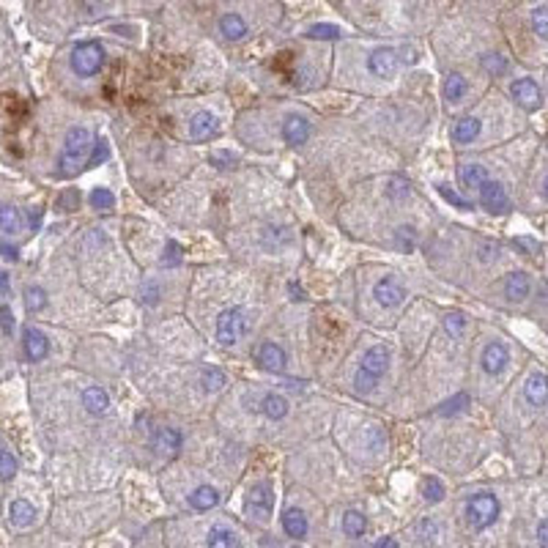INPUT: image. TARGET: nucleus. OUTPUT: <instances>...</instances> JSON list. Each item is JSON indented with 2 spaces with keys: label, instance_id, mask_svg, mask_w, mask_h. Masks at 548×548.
Segmentation results:
<instances>
[{
  "label": "nucleus",
  "instance_id": "4468645a",
  "mask_svg": "<svg viewBox=\"0 0 548 548\" xmlns=\"http://www.w3.org/2000/svg\"><path fill=\"white\" fill-rule=\"evenodd\" d=\"M184 444V436L176 430V428H159L156 433H154V439H151V447L159 453V456H176L179 450H182Z\"/></svg>",
  "mask_w": 548,
  "mask_h": 548
},
{
  "label": "nucleus",
  "instance_id": "58836bf2",
  "mask_svg": "<svg viewBox=\"0 0 548 548\" xmlns=\"http://www.w3.org/2000/svg\"><path fill=\"white\" fill-rule=\"evenodd\" d=\"M439 195H442L450 206H456V209H472V203H469V200H463L456 189H450L447 184H439Z\"/></svg>",
  "mask_w": 548,
  "mask_h": 548
},
{
  "label": "nucleus",
  "instance_id": "9d476101",
  "mask_svg": "<svg viewBox=\"0 0 548 548\" xmlns=\"http://www.w3.org/2000/svg\"><path fill=\"white\" fill-rule=\"evenodd\" d=\"M255 360H258V365L264 367V370H269V373H282V370H285V362H288L282 346L274 343V340H266V343L258 346Z\"/></svg>",
  "mask_w": 548,
  "mask_h": 548
},
{
  "label": "nucleus",
  "instance_id": "b1692460",
  "mask_svg": "<svg viewBox=\"0 0 548 548\" xmlns=\"http://www.w3.org/2000/svg\"><path fill=\"white\" fill-rule=\"evenodd\" d=\"M206 548H241V543H239V535L233 529H228V526H214V529H209Z\"/></svg>",
  "mask_w": 548,
  "mask_h": 548
},
{
  "label": "nucleus",
  "instance_id": "0eeeda50",
  "mask_svg": "<svg viewBox=\"0 0 548 548\" xmlns=\"http://www.w3.org/2000/svg\"><path fill=\"white\" fill-rule=\"evenodd\" d=\"M510 93H513V99H515L526 113H535V110L543 104V93H540V88H538V83H535V80H529V77L515 80V83L510 86Z\"/></svg>",
  "mask_w": 548,
  "mask_h": 548
},
{
  "label": "nucleus",
  "instance_id": "a18cd8bd",
  "mask_svg": "<svg viewBox=\"0 0 548 548\" xmlns=\"http://www.w3.org/2000/svg\"><path fill=\"white\" fill-rule=\"evenodd\" d=\"M395 239H398V244H401V247H406V250H411V247H414V241H417V236H414V230L411 228H398L395 230Z\"/></svg>",
  "mask_w": 548,
  "mask_h": 548
},
{
  "label": "nucleus",
  "instance_id": "473e14b6",
  "mask_svg": "<svg viewBox=\"0 0 548 548\" xmlns=\"http://www.w3.org/2000/svg\"><path fill=\"white\" fill-rule=\"evenodd\" d=\"M343 31L337 25H329V22H319L313 28H307V39H321V42H329V39H340Z\"/></svg>",
  "mask_w": 548,
  "mask_h": 548
},
{
  "label": "nucleus",
  "instance_id": "6e6552de",
  "mask_svg": "<svg viewBox=\"0 0 548 548\" xmlns=\"http://www.w3.org/2000/svg\"><path fill=\"white\" fill-rule=\"evenodd\" d=\"M480 203L491 211V214H504L510 211V198L504 192V186L499 182H485L480 186Z\"/></svg>",
  "mask_w": 548,
  "mask_h": 548
},
{
  "label": "nucleus",
  "instance_id": "79ce46f5",
  "mask_svg": "<svg viewBox=\"0 0 548 548\" xmlns=\"http://www.w3.org/2000/svg\"><path fill=\"white\" fill-rule=\"evenodd\" d=\"M162 264H165V266H176V264H182V247H179L176 241H170V244H168V252L162 255Z\"/></svg>",
  "mask_w": 548,
  "mask_h": 548
},
{
  "label": "nucleus",
  "instance_id": "2eb2a0df",
  "mask_svg": "<svg viewBox=\"0 0 548 548\" xmlns=\"http://www.w3.org/2000/svg\"><path fill=\"white\" fill-rule=\"evenodd\" d=\"M483 370L485 373H491V376H499L507 362H510V357H507V348H504L502 343H488L485 348H483Z\"/></svg>",
  "mask_w": 548,
  "mask_h": 548
},
{
  "label": "nucleus",
  "instance_id": "a19ab883",
  "mask_svg": "<svg viewBox=\"0 0 548 548\" xmlns=\"http://www.w3.org/2000/svg\"><path fill=\"white\" fill-rule=\"evenodd\" d=\"M483 69H485V72H491L494 77H499V74H504L507 63H504L502 55H485V58H483Z\"/></svg>",
  "mask_w": 548,
  "mask_h": 548
},
{
  "label": "nucleus",
  "instance_id": "c756f323",
  "mask_svg": "<svg viewBox=\"0 0 548 548\" xmlns=\"http://www.w3.org/2000/svg\"><path fill=\"white\" fill-rule=\"evenodd\" d=\"M367 529V518L360 513V510H348L346 515H343V532L348 535V538H362Z\"/></svg>",
  "mask_w": 548,
  "mask_h": 548
},
{
  "label": "nucleus",
  "instance_id": "ea45409f",
  "mask_svg": "<svg viewBox=\"0 0 548 548\" xmlns=\"http://www.w3.org/2000/svg\"><path fill=\"white\" fill-rule=\"evenodd\" d=\"M409 182H403V179H389V186H387V195L392 198V200H403V198H409Z\"/></svg>",
  "mask_w": 548,
  "mask_h": 548
},
{
  "label": "nucleus",
  "instance_id": "49530a36",
  "mask_svg": "<svg viewBox=\"0 0 548 548\" xmlns=\"http://www.w3.org/2000/svg\"><path fill=\"white\" fill-rule=\"evenodd\" d=\"M354 384H357V389H360V392H373L378 381H376V378H370V376H365V373H360V370H357V378H354Z\"/></svg>",
  "mask_w": 548,
  "mask_h": 548
},
{
  "label": "nucleus",
  "instance_id": "f8f14e48",
  "mask_svg": "<svg viewBox=\"0 0 548 548\" xmlns=\"http://www.w3.org/2000/svg\"><path fill=\"white\" fill-rule=\"evenodd\" d=\"M22 348H25V357H28L31 362H42L47 357V351H49V340H47V335L42 329L28 326V329L22 332Z\"/></svg>",
  "mask_w": 548,
  "mask_h": 548
},
{
  "label": "nucleus",
  "instance_id": "f257e3e1",
  "mask_svg": "<svg viewBox=\"0 0 548 548\" xmlns=\"http://www.w3.org/2000/svg\"><path fill=\"white\" fill-rule=\"evenodd\" d=\"M91 145H93V137L86 127H72L66 132V137H63V148H61V156H58L61 176H74L77 168L86 162Z\"/></svg>",
  "mask_w": 548,
  "mask_h": 548
},
{
  "label": "nucleus",
  "instance_id": "c9c22d12",
  "mask_svg": "<svg viewBox=\"0 0 548 548\" xmlns=\"http://www.w3.org/2000/svg\"><path fill=\"white\" fill-rule=\"evenodd\" d=\"M444 329H447V335H450V337H460V335H463V329H466V319H463V313L450 310V313L444 316Z\"/></svg>",
  "mask_w": 548,
  "mask_h": 548
},
{
  "label": "nucleus",
  "instance_id": "412c9836",
  "mask_svg": "<svg viewBox=\"0 0 548 548\" xmlns=\"http://www.w3.org/2000/svg\"><path fill=\"white\" fill-rule=\"evenodd\" d=\"M282 529H285V535L288 538H305L307 535V515L302 513V510H285V515H282Z\"/></svg>",
  "mask_w": 548,
  "mask_h": 548
},
{
  "label": "nucleus",
  "instance_id": "e433bc0d",
  "mask_svg": "<svg viewBox=\"0 0 548 548\" xmlns=\"http://www.w3.org/2000/svg\"><path fill=\"white\" fill-rule=\"evenodd\" d=\"M532 28H535V33H538L540 39H548V8L546 6H538V8L532 11Z\"/></svg>",
  "mask_w": 548,
  "mask_h": 548
},
{
  "label": "nucleus",
  "instance_id": "cd10ccee",
  "mask_svg": "<svg viewBox=\"0 0 548 548\" xmlns=\"http://www.w3.org/2000/svg\"><path fill=\"white\" fill-rule=\"evenodd\" d=\"M466 88H469L466 77L458 74V72H450L447 80H444V99H447V102H460V99L466 96Z\"/></svg>",
  "mask_w": 548,
  "mask_h": 548
},
{
  "label": "nucleus",
  "instance_id": "f704fd0d",
  "mask_svg": "<svg viewBox=\"0 0 548 548\" xmlns=\"http://www.w3.org/2000/svg\"><path fill=\"white\" fill-rule=\"evenodd\" d=\"M422 497H425L428 502H442V499H444V483H442L439 477H428V480L422 483Z\"/></svg>",
  "mask_w": 548,
  "mask_h": 548
},
{
  "label": "nucleus",
  "instance_id": "c03bdc74",
  "mask_svg": "<svg viewBox=\"0 0 548 548\" xmlns=\"http://www.w3.org/2000/svg\"><path fill=\"white\" fill-rule=\"evenodd\" d=\"M466 403H469V398H466V395H456L453 401H447V403L439 409V414H456V411H460Z\"/></svg>",
  "mask_w": 548,
  "mask_h": 548
},
{
  "label": "nucleus",
  "instance_id": "7c9ffc66",
  "mask_svg": "<svg viewBox=\"0 0 548 548\" xmlns=\"http://www.w3.org/2000/svg\"><path fill=\"white\" fill-rule=\"evenodd\" d=\"M261 411H264L269 419H282V417L288 414V401H285L282 395H277V392H269V395L264 398V403H261Z\"/></svg>",
  "mask_w": 548,
  "mask_h": 548
},
{
  "label": "nucleus",
  "instance_id": "bb28decb",
  "mask_svg": "<svg viewBox=\"0 0 548 548\" xmlns=\"http://www.w3.org/2000/svg\"><path fill=\"white\" fill-rule=\"evenodd\" d=\"M22 230V214L14 206H0V233H19Z\"/></svg>",
  "mask_w": 548,
  "mask_h": 548
},
{
  "label": "nucleus",
  "instance_id": "5701e85b",
  "mask_svg": "<svg viewBox=\"0 0 548 548\" xmlns=\"http://www.w3.org/2000/svg\"><path fill=\"white\" fill-rule=\"evenodd\" d=\"M220 504V494H217V488H211V485H200V488H195L192 494H189V507L192 510H211V507H217Z\"/></svg>",
  "mask_w": 548,
  "mask_h": 548
},
{
  "label": "nucleus",
  "instance_id": "423d86ee",
  "mask_svg": "<svg viewBox=\"0 0 548 548\" xmlns=\"http://www.w3.org/2000/svg\"><path fill=\"white\" fill-rule=\"evenodd\" d=\"M373 296H376V302H378L381 307H398V305L406 299V288L401 285V280H398V277L387 274L384 280H378V282H376Z\"/></svg>",
  "mask_w": 548,
  "mask_h": 548
},
{
  "label": "nucleus",
  "instance_id": "9b49d317",
  "mask_svg": "<svg viewBox=\"0 0 548 548\" xmlns=\"http://www.w3.org/2000/svg\"><path fill=\"white\" fill-rule=\"evenodd\" d=\"M387 367H389V348L387 346H373V348H367L365 357H362L360 373H365V376L378 381L387 373Z\"/></svg>",
  "mask_w": 548,
  "mask_h": 548
},
{
  "label": "nucleus",
  "instance_id": "603ef678",
  "mask_svg": "<svg viewBox=\"0 0 548 548\" xmlns=\"http://www.w3.org/2000/svg\"><path fill=\"white\" fill-rule=\"evenodd\" d=\"M376 548H398V540L395 538H384V540H378Z\"/></svg>",
  "mask_w": 548,
  "mask_h": 548
},
{
  "label": "nucleus",
  "instance_id": "a211bd4d",
  "mask_svg": "<svg viewBox=\"0 0 548 548\" xmlns=\"http://www.w3.org/2000/svg\"><path fill=\"white\" fill-rule=\"evenodd\" d=\"M529 288H532V282H529V277L524 272L507 274V280H504V296H507L510 302L526 299V296H529Z\"/></svg>",
  "mask_w": 548,
  "mask_h": 548
},
{
  "label": "nucleus",
  "instance_id": "f3484780",
  "mask_svg": "<svg viewBox=\"0 0 548 548\" xmlns=\"http://www.w3.org/2000/svg\"><path fill=\"white\" fill-rule=\"evenodd\" d=\"M524 395L532 406H543L548 401V376L546 373H532L526 387H524Z\"/></svg>",
  "mask_w": 548,
  "mask_h": 548
},
{
  "label": "nucleus",
  "instance_id": "20e7f679",
  "mask_svg": "<svg viewBox=\"0 0 548 548\" xmlns=\"http://www.w3.org/2000/svg\"><path fill=\"white\" fill-rule=\"evenodd\" d=\"M244 329H247L244 310L241 307H230L225 313H220V319H217V340L223 346H233V343H239Z\"/></svg>",
  "mask_w": 548,
  "mask_h": 548
},
{
  "label": "nucleus",
  "instance_id": "4be33fe9",
  "mask_svg": "<svg viewBox=\"0 0 548 548\" xmlns=\"http://www.w3.org/2000/svg\"><path fill=\"white\" fill-rule=\"evenodd\" d=\"M480 129H483V124H480V118H474V115H466V118H458L456 127H453V140L456 143H472L474 137L480 135Z\"/></svg>",
  "mask_w": 548,
  "mask_h": 548
},
{
  "label": "nucleus",
  "instance_id": "09e8293b",
  "mask_svg": "<svg viewBox=\"0 0 548 548\" xmlns=\"http://www.w3.org/2000/svg\"><path fill=\"white\" fill-rule=\"evenodd\" d=\"M0 326H3V332H6V335L14 329V313H11V307H8V305H3V307H0Z\"/></svg>",
  "mask_w": 548,
  "mask_h": 548
},
{
  "label": "nucleus",
  "instance_id": "4c0bfd02",
  "mask_svg": "<svg viewBox=\"0 0 548 548\" xmlns=\"http://www.w3.org/2000/svg\"><path fill=\"white\" fill-rule=\"evenodd\" d=\"M17 474V460L14 456L8 453V450H0V480L6 483V480H11Z\"/></svg>",
  "mask_w": 548,
  "mask_h": 548
},
{
  "label": "nucleus",
  "instance_id": "37998d69",
  "mask_svg": "<svg viewBox=\"0 0 548 548\" xmlns=\"http://www.w3.org/2000/svg\"><path fill=\"white\" fill-rule=\"evenodd\" d=\"M140 296H143L145 305H156V302H159V285H156V282H145V285L140 288Z\"/></svg>",
  "mask_w": 548,
  "mask_h": 548
},
{
  "label": "nucleus",
  "instance_id": "c85d7f7f",
  "mask_svg": "<svg viewBox=\"0 0 548 548\" xmlns=\"http://www.w3.org/2000/svg\"><path fill=\"white\" fill-rule=\"evenodd\" d=\"M225 384H228V376H225L220 367H206V370L200 373V387H203V392H220Z\"/></svg>",
  "mask_w": 548,
  "mask_h": 548
},
{
  "label": "nucleus",
  "instance_id": "1a4fd4ad",
  "mask_svg": "<svg viewBox=\"0 0 548 548\" xmlns=\"http://www.w3.org/2000/svg\"><path fill=\"white\" fill-rule=\"evenodd\" d=\"M398 49L392 47H378L370 58H367V69L376 74V77H392L395 69H398Z\"/></svg>",
  "mask_w": 548,
  "mask_h": 548
},
{
  "label": "nucleus",
  "instance_id": "aec40b11",
  "mask_svg": "<svg viewBox=\"0 0 548 548\" xmlns=\"http://www.w3.org/2000/svg\"><path fill=\"white\" fill-rule=\"evenodd\" d=\"M220 33H223V39H228V42H241L244 36H247V22L239 17V14H223L220 17Z\"/></svg>",
  "mask_w": 548,
  "mask_h": 548
},
{
  "label": "nucleus",
  "instance_id": "7ed1b4c3",
  "mask_svg": "<svg viewBox=\"0 0 548 548\" xmlns=\"http://www.w3.org/2000/svg\"><path fill=\"white\" fill-rule=\"evenodd\" d=\"M104 63V49L99 42H86V45H77L72 49V69L80 74V77H91L102 69Z\"/></svg>",
  "mask_w": 548,
  "mask_h": 548
},
{
  "label": "nucleus",
  "instance_id": "5fc2aeb1",
  "mask_svg": "<svg viewBox=\"0 0 548 548\" xmlns=\"http://www.w3.org/2000/svg\"><path fill=\"white\" fill-rule=\"evenodd\" d=\"M0 252H3V247H0Z\"/></svg>",
  "mask_w": 548,
  "mask_h": 548
},
{
  "label": "nucleus",
  "instance_id": "72a5a7b5",
  "mask_svg": "<svg viewBox=\"0 0 548 548\" xmlns=\"http://www.w3.org/2000/svg\"><path fill=\"white\" fill-rule=\"evenodd\" d=\"M88 200H91L93 209H99V211H110V209L115 206V195H113L110 189H104V186H96Z\"/></svg>",
  "mask_w": 548,
  "mask_h": 548
},
{
  "label": "nucleus",
  "instance_id": "ddd939ff",
  "mask_svg": "<svg viewBox=\"0 0 548 548\" xmlns=\"http://www.w3.org/2000/svg\"><path fill=\"white\" fill-rule=\"evenodd\" d=\"M310 132H313V127H310V121L302 118V115H288V118L282 121V140H285L288 145H305V143L310 140Z\"/></svg>",
  "mask_w": 548,
  "mask_h": 548
},
{
  "label": "nucleus",
  "instance_id": "864d4df0",
  "mask_svg": "<svg viewBox=\"0 0 548 548\" xmlns=\"http://www.w3.org/2000/svg\"><path fill=\"white\" fill-rule=\"evenodd\" d=\"M8 291V274L6 272H0V296Z\"/></svg>",
  "mask_w": 548,
  "mask_h": 548
},
{
  "label": "nucleus",
  "instance_id": "dca6fc26",
  "mask_svg": "<svg viewBox=\"0 0 548 548\" xmlns=\"http://www.w3.org/2000/svg\"><path fill=\"white\" fill-rule=\"evenodd\" d=\"M214 135H217V118L209 110L195 113L192 121H189V137L192 140H209V137Z\"/></svg>",
  "mask_w": 548,
  "mask_h": 548
},
{
  "label": "nucleus",
  "instance_id": "393cba45",
  "mask_svg": "<svg viewBox=\"0 0 548 548\" xmlns=\"http://www.w3.org/2000/svg\"><path fill=\"white\" fill-rule=\"evenodd\" d=\"M83 406L99 417V414H107V409H110V398H107V392H104L102 387H88V389L83 392Z\"/></svg>",
  "mask_w": 548,
  "mask_h": 548
},
{
  "label": "nucleus",
  "instance_id": "6ab92c4d",
  "mask_svg": "<svg viewBox=\"0 0 548 548\" xmlns=\"http://www.w3.org/2000/svg\"><path fill=\"white\" fill-rule=\"evenodd\" d=\"M458 182H460V186H466V189H480L483 184L488 182V176H485V168L483 165L466 162V165L458 168Z\"/></svg>",
  "mask_w": 548,
  "mask_h": 548
},
{
  "label": "nucleus",
  "instance_id": "39448f33",
  "mask_svg": "<svg viewBox=\"0 0 548 548\" xmlns=\"http://www.w3.org/2000/svg\"><path fill=\"white\" fill-rule=\"evenodd\" d=\"M247 515L250 518H255V521H266L269 515H272V507H274V494H272V485L269 483H258V485H252L250 488V494H247Z\"/></svg>",
  "mask_w": 548,
  "mask_h": 548
},
{
  "label": "nucleus",
  "instance_id": "8fccbe9b",
  "mask_svg": "<svg viewBox=\"0 0 548 548\" xmlns=\"http://www.w3.org/2000/svg\"><path fill=\"white\" fill-rule=\"evenodd\" d=\"M211 159H214V162H225L223 168H233V165H236V156H233V154H228V151H217Z\"/></svg>",
  "mask_w": 548,
  "mask_h": 548
},
{
  "label": "nucleus",
  "instance_id": "2f4dec72",
  "mask_svg": "<svg viewBox=\"0 0 548 548\" xmlns=\"http://www.w3.org/2000/svg\"><path fill=\"white\" fill-rule=\"evenodd\" d=\"M25 307H28L31 313H39V310H45V307H47L45 288H39V285H31V288H25Z\"/></svg>",
  "mask_w": 548,
  "mask_h": 548
},
{
  "label": "nucleus",
  "instance_id": "3c124183",
  "mask_svg": "<svg viewBox=\"0 0 548 548\" xmlns=\"http://www.w3.org/2000/svg\"><path fill=\"white\" fill-rule=\"evenodd\" d=\"M538 543L543 548H548V518L540 521V526H538Z\"/></svg>",
  "mask_w": 548,
  "mask_h": 548
},
{
  "label": "nucleus",
  "instance_id": "f03ea898",
  "mask_svg": "<svg viewBox=\"0 0 548 548\" xmlns=\"http://www.w3.org/2000/svg\"><path fill=\"white\" fill-rule=\"evenodd\" d=\"M497 515H499V499L494 497V494H477L469 507H466V518H469V526L472 529H485V526H491L494 521H497Z\"/></svg>",
  "mask_w": 548,
  "mask_h": 548
},
{
  "label": "nucleus",
  "instance_id": "a878e982",
  "mask_svg": "<svg viewBox=\"0 0 548 548\" xmlns=\"http://www.w3.org/2000/svg\"><path fill=\"white\" fill-rule=\"evenodd\" d=\"M8 518H11V524H17V526H31V524L36 521V510H33V504L31 502L17 499V502H11V507H8Z\"/></svg>",
  "mask_w": 548,
  "mask_h": 548
},
{
  "label": "nucleus",
  "instance_id": "de8ad7c7",
  "mask_svg": "<svg viewBox=\"0 0 548 548\" xmlns=\"http://www.w3.org/2000/svg\"><path fill=\"white\" fill-rule=\"evenodd\" d=\"M107 154H110L107 143H104V140H99V143H96V148H93V156L88 159V165H102V162L107 159Z\"/></svg>",
  "mask_w": 548,
  "mask_h": 548
}]
</instances>
